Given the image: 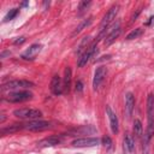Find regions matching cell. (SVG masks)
Segmentation results:
<instances>
[{
  "instance_id": "1",
  "label": "cell",
  "mask_w": 154,
  "mask_h": 154,
  "mask_svg": "<svg viewBox=\"0 0 154 154\" xmlns=\"http://www.w3.org/2000/svg\"><path fill=\"white\" fill-rule=\"evenodd\" d=\"M147 130L144 135V142L148 143L154 135V95L149 94L147 97Z\"/></svg>"
},
{
  "instance_id": "2",
  "label": "cell",
  "mask_w": 154,
  "mask_h": 154,
  "mask_svg": "<svg viewBox=\"0 0 154 154\" xmlns=\"http://www.w3.org/2000/svg\"><path fill=\"white\" fill-rule=\"evenodd\" d=\"M118 12H119V5L116 4V5H113V6L107 11V13L103 16V18H102V20H101V24H100V37L106 32V30L108 29L109 24L116 19Z\"/></svg>"
},
{
  "instance_id": "3",
  "label": "cell",
  "mask_w": 154,
  "mask_h": 154,
  "mask_svg": "<svg viewBox=\"0 0 154 154\" xmlns=\"http://www.w3.org/2000/svg\"><path fill=\"white\" fill-rule=\"evenodd\" d=\"M35 84L26 79H13L4 83L1 85V90H16V89H29Z\"/></svg>"
},
{
  "instance_id": "4",
  "label": "cell",
  "mask_w": 154,
  "mask_h": 154,
  "mask_svg": "<svg viewBox=\"0 0 154 154\" xmlns=\"http://www.w3.org/2000/svg\"><path fill=\"white\" fill-rule=\"evenodd\" d=\"M13 116L20 119H32L36 120L42 117V112L36 108H18L13 111Z\"/></svg>"
},
{
  "instance_id": "5",
  "label": "cell",
  "mask_w": 154,
  "mask_h": 154,
  "mask_svg": "<svg viewBox=\"0 0 154 154\" xmlns=\"http://www.w3.org/2000/svg\"><path fill=\"white\" fill-rule=\"evenodd\" d=\"M32 99V93L29 90H17V91H12L10 94L6 95L5 100L10 101V102H24L28 100Z\"/></svg>"
},
{
  "instance_id": "6",
  "label": "cell",
  "mask_w": 154,
  "mask_h": 154,
  "mask_svg": "<svg viewBox=\"0 0 154 154\" xmlns=\"http://www.w3.org/2000/svg\"><path fill=\"white\" fill-rule=\"evenodd\" d=\"M51 128V123L46 122V120H30L29 123L24 124V129L29 130V131H43Z\"/></svg>"
},
{
  "instance_id": "7",
  "label": "cell",
  "mask_w": 154,
  "mask_h": 154,
  "mask_svg": "<svg viewBox=\"0 0 154 154\" xmlns=\"http://www.w3.org/2000/svg\"><path fill=\"white\" fill-rule=\"evenodd\" d=\"M120 31H122V29H120V23L117 22L116 24L112 25V28L108 29V34H107V36L105 37V41H103L105 46L112 45V43L116 41V38H118V36L120 35Z\"/></svg>"
},
{
  "instance_id": "8",
  "label": "cell",
  "mask_w": 154,
  "mask_h": 154,
  "mask_svg": "<svg viewBox=\"0 0 154 154\" xmlns=\"http://www.w3.org/2000/svg\"><path fill=\"white\" fill-rule=\"evenodd\" d=\"M100 143V138L97 137H82V138H76L72 141L73 147H95Z\"/></svg>"
},
{
  "instance_id": "9",
  "label": "cell",
  "mask_w": 154,
  "mask_h": 154,
  "mask_svg": "<svg viewBox=\"0 0 154 154\" xmlns=\"http://www.w3.org/2000/svg\"><path fill=\"white\" fill-rule=\"evenodd\" d=\"M41 49H42V45H40V43H34V45H31L26 51H24V52L22 53L20 58L24 59V60H34V59L37 57V54L41 52Z\"/></svg>"
},
{
  "instance_id": "10",
  "label": "cell",
  "mask_w": 154,
  "mask_h": 154,
  "mask_svg": "<svg viewBox=\"0 0 154 154\" xmlns=\"http://www.w3.org/2000/svg\"><path fill=\"white\" fill-rule=\"evenodd\" d=\"M106 73H107V69L105 66H99L95 72H94V78H93V88L96 90L101 83L103 82L105 77H106Z\"/></svg>"
},
{
  "instance_id": "11",
  "label": "cell",
  "mask_w": 154,
  "mask_h": 154,
  "mask_svg": "<svg viewBox=\"0 0 154 154\" xmlns=\"http://www.w3.org/2000/svg\"><path fill=\"white\" fill-rule=\"evenodd\" d=\"M123 149L125 154H134L135 153V138L131 134H125L123 140Z\"/></svg>"
},
{
  "instance_id": "12",
  "label": "cell",
  "mask_w": 154,
  "mask_h": 154,
  "mask_svg": "<svg viewBox=\"0 0 154 154\" xmlns=\"http://www.w3.org/2000/svg\"><path fill=\"white\" fill-rule=\"evenodd\" d=\"M61 142H63L61 136H49V137H46V138H42L41 141H38L37 146L38 147H53Z\"/></svg>"
},
{
  "instance_id": "13",
  "label": "cell",
  "mask_w": 154,
  "mask_h": 154,
  "mask_svg": "<svg viewBox=\"0 0 154 154\" xmlns=\"http://www.w3.org/2000/svg\"><path fill=\"white\" fill-rule=\"evenodd\" d=\"M135 109V96L132 93H126L125 95V113L126 117L130 118Z\"/></svg>"
},
{
  "instance_id": "14",
  "label": "cell",
  "mask_w": 154,
  "mask_h": 154,
  "mask_svg": "<svg viewBox=\"0 0 154 154\" xmlns=\"http://www.w3.org/2000/svg\"><path fill=\"white\" fill-rule=\"evenodd\" d=\"M106 112H107V116H108V119H109V126H111V130L113 134H117L118 132V117L117 114L112 111V108L109 106L106 107Z\"/></svg>"
},
{
  "instance_id": "15",
  "label": "cell",
  "mask_w": 154,
  "mask_h": 154,
  "mask_svg": "<svg viewBox=\"0 0 154 154\" xmlns=\"http://www.w3.org/2000/svg\"><path fill=\"white\" fill-rule=\"evenodd\" d=\"M51 91L54 95H60L63 93V84H61V79L58 75H54L52 77L51 81Z\"/></svg>"
},
{
  "instance_id": "16",
  "label": "cell",
  "mask_w": 154,
  "mask_h": 154,
  "mask_svg": "<svg viewBox=\"0 0 154 154\" xmlns=\"http://www.w3.org/2000/svg\"><path fill=\"white\" fill-rule=\"evenodd\" d=\"M71 81H72V71L67 66L64 70V78H63V91L69 93L71 89Z\"/></svg>"
},
{
  "instance_id": "17",
  "label": "cell",
  "mask_w": 154,
  "mask_h": 154,
  "mask_svg": "<svg viewBox=\"0 0 154 154\" xmlns=\"http://www.w3.org/2000/svg\"><path fill=\"white\" fill-rule=\"evenodd\" d=\"M90 58H91V53H90V48H88L85 52H83V53L79 55V58H78V60H77V66H78V67L85 66L87 63H88V60H89Z\"/></svg>"
},
{
  "instance_id": "18",
  "label": "cell",
  "mask_w": 154,
  "mask_h": 154,
  "mask_svg": "<svg viewBox=\"0 0 154 154\" xmlns=\"http://www.w3.org/2000/svg\"><path fill=\"white\" fill-rule=\"evenodd\" d=\"M22 129H24V124H12L8 128H2L0 130V132H1V135H7V134L17 132V131H19Z\"/></svg>"
},
{
  "instance_id": "19",
  "label": "cell",
  "mask_w": 154,
  "mask_h": 154,
  "mask_svg": "<svg viewBox=\"0 0 154 154\" xmlns=\"http://www.w3.org/2000/svg\"><path fill=\"white\" fill-rule=\"evenodd\" d=\"M132 131H134V135L135 137L140 138L143 134V126H142V123L140 119H135L134 120V126H132Z\"/></svg>"
},
{
  "instance_id": "20",
  "label": "cell",
  "mask_w": 154,
  "mask_h": 154,
  "mask_svg": "<svg viewBox=\"0 0 154 154\" xmlns=\"http://www.w3.org/2000/svg\"><path fill=\"white\" fill-rule=\"evenodd\" d=\"M91 22H93V19H91V18H87V19L82 20V22L79 23V25L75 29V31H73V34H72V35H77V34H79L84 28H87L88 25H90V24H91Z\"/></svg>"
},
{
  "instance_id": "21",
  "label": "cell",
  "mask_w": 154,
  "mask_h": 154,
  "mask_svg": "<svg viewBox=\"0 0 154 154\" xmlns=\"http://www.w3.org/2000/svg\"><path fill=\"white\" fill-rule=\"evenodd\" d=\"M89 42H90V36H85V37H83V40H82V42H81V45H79V47H78V49H77V53L81 54L82 51L85 52V51L88 49L87 46H88Z\"/></svg>"
},
{
  "instance_id": "22",
  "label": "cell",
  "mask_w": 154,
  "mask_h": 154,
  "mask_svg": "<svg viewBox=\"0 0 154 154\" xmlns=\"http://www.w3.org/2000/svg\"><path fill=\"white\" fill-rule=\"evenodd\" d=\"M141 35H142V29H141V28H136V29H134L131 32L128 34L126 40H134V38H137V37L141 36Z\"/></svg>"
},
{
  "instance_id": "23",
  "label": "cell",
  "mask_w": 154,
  "mask_h": 154,
  "mask_svg": "<svg viewBox=\"0 0 154 154\" xmlns=\"http://www.w3.org/2000/svg\"><path fill=\"white\" fill-rule=\"evenodd\" d=\"M102 144H103V147H105L107 150H109V149H112V148H113V142H112L111 137H109V136H107V135L102 137Z\"/></svg>"
},
{
  "instance_id": "24",
  "label": "cell",
  "mask_w": 154,
  "mask_h": 154,
  "mask_svg": "<svg viewBox=\"0 0 154 154\" xmlns=\"http://www.w3.org/2000/svg\"><path fill=\"white\" fill-rule=\"evenodd\" d=\"M18 14V10L17 8H12V10H10L8 12H7V14L5 16V18H4V20L5 22H8V20H12Z\"/></svg>"
},
{
  "instance_id": "25",
  "label": "cell",
  "mask_w": 154,
  "mask_h": 154,
  "mask_svg": "<svg viewBox=\"0 0 154 154\" xmlns=\"http://www.w3.org/2000/svg\"><path fill=\"white\" fill-rule=\"evenodd\" d=\"M76 91L77 93H81L82 90H83V83H82V81H77L76 82Z\"/></svg>"
},
{
  "instance_id": "26",
  "label": "cell",
  "mask_w": 154,
  "mask_h": 154,
  "mask_svg": "<svg viewBox=\"0 0 154 154\" xmlns=\"http://www.w3.org/2000/svg\"><path fill=\"white\" fill-rule=\"evenodd\" d=\"M88 5H90V1H82V2H79V11H83L84 7H87Z\"/></svg>"
},
{
  "instance_id": "27",
  "label": "cell",
  "mask_w": 154,
  "mask_h": 154,
  "mask_svg": "<svg viewBox=\"0 0 154 154\" xmlns=\"http://www.w3.org/2000/svg\"><path fill=\"white\" fill-rule=\"evenodd\" d=\"M25 41V37L24 36H22V37H18L16 41H14V45H20V43H23Z\"/></svg>"
}]
</instances>
